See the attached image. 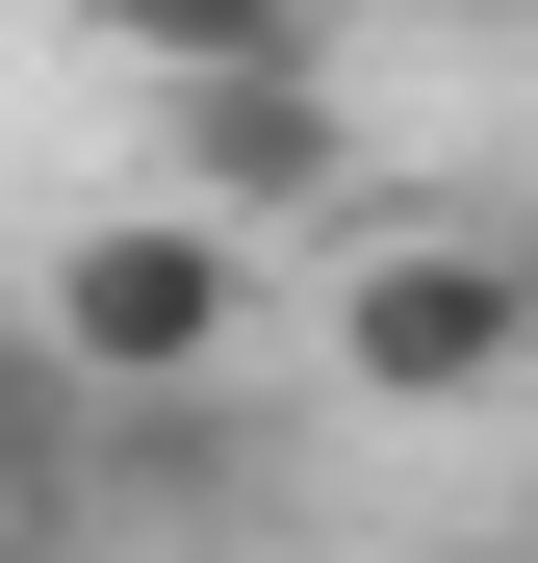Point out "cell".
<instances>
[{"label":"cell","instance_id":"5b68a950","mask_svg":"<svg viewBox=\"0 0 538 563\" xmlns=\"http://www.w3.org/2000/svg\"><path fill=\"white\" fill-rule=\"evenodd\" d=\"M52 26H103L129 77H256V52H308V0H52Z\"/></svg>","mask_w":538,"mask_h":563},{"label":"cell","instance_id":"277c9868","mask_svg":"<svg viewBox=\"0 0 538 563\" xmlns=\"http://www.w3.org/2000/svg\"><path fill=\"white\" fill-rule=\"evenodd\" d=\"M77 461H103V385H77L26 308H0V512H26V538H77Z\"/></svg>","mask_w":538,"mask_h":563},{"label":"cell","instance_id":"8992f818","mask_svg":"<svg viewBox=\"0 0 538 563\" xmlns=\"http://www.w3.org/2000/svg\"><path fill=\"white\" fill-rule=\"evenodd\" d=\"M0 563H77V538H26V512H0Z\"/></svg>","mask_w":538,"mask_h":563},{"label":"cell","instance_id":"6da1fadb","mask_svg":"<svg viewBox=\"0 0 538 563\" xmlns=\"http://www.w3.org/2000/svg\"><path fill=\"white\" fill-rule=\"evenodd\" d=\"M513 385H538V231H359L333 256V410L462 435Z\"/></svg>","mask_w":538,"mask_h":563},{"label":"cell","instance_id":"3957f363","mask_svg":"<svg viewBox=\"0 0 538 563\" xmlns=\"http://www.w3.org/2000/svg\"><path fill=\"white\" fill-rule=\"evenodd\" d=\"M154 103H179V206H206V231H256V206H308V231H333L359 103H333L308 52H256V77H154Z\"/></svg>","mask_w":538,"mask_h":563},{"label":"cell","instance_id":"7a4b0ae2","mask_svg":"<svg viewBox=\"0 0 538 563\" xmlns=\"http://www.w3.org/2000/svg\"><path fill=\"white\" fill-rule=\"evenodd\" d=\"M26 333H52L103 410H154V385H231V333H256V256H231L206 206H103V231H52Z\"/></svg>","mask_w":538,"mask_h":563}]
</instances>
